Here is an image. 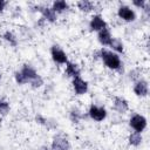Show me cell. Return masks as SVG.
Masks as SVG:
<instances>
[{
	"instance_id": "16",
	"label": "cell",
	"mask_w": 150,
	"mask_h": 150,
	"mask_svg": "<svg viewBox=\"0 0 150 150\" xmlns=\"http://www.w3.org/2000/svg\"><path fill=\"white\" fill-rule=\"evenodd\" d=\"M94 2L93 1H88V0H81L77 2V7L79 9H81L82 12H89L94 8Z\"/></svg>"
},
{
	"instance_id": "2",
	"label": "cell",
	"mask_w": 150,
	"mask_h": 150,
	"mask_svg": "<svg viewBox=\"0 0 150 150\" xmlns=\"http://www.w3.org/2000/svg\"><path fill=\"white\" fill-rule=\"evenodd\" d=\"M100 56L101 59L103 60L104 64L110 68V69H114V70H118L122 66L121 63V59L120 56L116 54V53H112L110 50H107V49H102L100 52Z\"/></svg>"
},
{
	"instance_id": "25",
	"label": "cell",
	"mask_w": 150,
	"mask_h": 150,
	"mask_svg": "<svg viewBox=\"0 0 150 150\" xmlns=\"http://www.w3.org/2000/svg\"><path fill=\"white\" fill-rule=\"evenodd\" d=\"M40 150H49V148H47V146H41Z\"/></svg>"
},
{
	"instance_id": "21",
	"label": "cell",
	"mask_w": 150,
	"mask_h": 150,
	"mask_svg": "<svg viewBox=\"0 0 150 150\" xmlns=\"http://www.w3.org/2000/svg\"><path fill=\"white\" fill-rule=\"evenodd\" d=\"M9 111V104L6 101H0V114L6 115Z\"/></svg>"
},
{
	"instance_id": "13",
	"label": "cell",
	"mask_w": 150,
	"mask_h": 150,
	"mask_svg": "<svg viewBox=\"0 0 150 150\" xmlns=\"http://www.w3.org/2000/svg\"><path fill=\"white\" fill-rule=\"evenodd\" d=\"M97 38H98L100 43L103 45V46H109L110 42H111V40H112L111 34H110V32H109L108 28H103L102 30H100Z\"/></svg>"
},
{
	"instance_id": "11",
	"label": "cell",
	"mask_w": 150,
	"mask_h": 150,
	"mask_svg": "<svg viewBox=\"0 0 150 150\" xmlns=\"http://www.w3.org/2000/svg\"><path fill=\"white\" fill-rule=\"evenodd\" d=\"M114 109L120 114H124L129 109L128 102L123 97H115V100H114Z\"/></svg>"
},
{
	"instance_id": "10",
	"label": "cell",
	"mask_w": 150,
	"mask_h": 150,
	"mask_svg": "<svg viewBox=\"0 0 150 150\" xmlns=\"http://www.w3.org/2000/svg\"><path fill=\"white\" fill-rule=\"evenodd\" d=\"M134 93L137 96H146L149 93L148 82L145 80H138L134 86Z\"/></svg>"
},
{
	"instance_id": "20",
	"label": "cell",
	"mask_w": 150,
	"mask_h": 150,
	"mask_svg": "<svg viewBox=\"0 0 150 150\" xmlns=\"http://www.w3.org/2000/svg\"><path fill=\"white\" fill-rule=\"evenodd\" d=\"M81 117H82V114H81V112H80L77 109H74V110H71V112H70V120H71L74 123L79 122Z\"/></svg>"
},
{
	"instance_id": "22",
	"label": "cell",
	"mask_w": 150,
	"mask_h": 150,
	"mask_svg": "<svg viewBox=\"0 0 150 150\" xmlns=\"http://www.w3.org/2000/svg\"><path fill=\"white\" fill-rule=\"evenodd\" d=\"M30 84H32L33 88H39V87H41V86L43 84V80H42V77L39 75L36 79H34V80L30 82Z\"/></svg>"
},
{
	"instance_id": "19",
	"label": "cell",
	"mask_w": 150,
	"mask_h": 150,
	"mask_svg": "<svg viewBox=\"0 0 150 150\" xmlns=\"http://www.w3.org/2000/svg\"><path fill=\"white\" fill-rule=\"evenodd\" d=\"M4 39H5L6 41H8L11 46H16V43H18V40H16L15 35H14L12 32H6V33L4 34Z\"/></svg>"
},
{
	"instance_id": "14",
	"label": "cell",
	"mask_w": 150,
	"mask_h": 150,
	"mask_svg": "<svg viewBox=\"0 0 150 150\" xmlns=\"http://www.w3.org/2000/svg\"><path fill=\"white\" fill-rule=\"evenodd\" d=\"M66 75L69 77H77L80 76V68L76 63L73 62H67L66 63Z\"/></svg>"
},
{
	"instance_id": "9",
	"label": "cell",
	"mask_w": 150,
	"mask_h": 150,
	"mask_svg": "<svg viewBox=\"0 0 150 150\" xmlns=\"http://www.w3.org/2000/svg\"><path fill=\"white\" fill-rule=\"evenodd\" d=\"M89 27L91 30H102L103 28H107V23L105 21L102 19L101 15H94L90 20V23H89Z\"/></svg>"
},
{
	"instance_id": "18",
	"label": "cell",
	"mask_w": 150,
	"mask_h": 150,
	"mask_svg": "<svg viewBox=\"0 0 150 150\" xmlns=\"http://www.w3.org/2000/svg\"><path fill=\"white\" fill-rule=\"evenodd\" d=\"M109 46H110L114 50H116V52H118V53L123 52V43H122V41L118 40V39H112Z\"/></svg>"
},
{
	"instance_id": "17",
	"label": "cell",
	"mask_w": 150,
	"mask_h": 150,
	"mask_svg": "<svg viewBox=\"0 0 150 150\" xmlns=\"http://www.w3.org/2000/svg\"><path fill=\"white\" fill-rule=\"evenodd\" d=\"M129 143L131 144V145H134V146H138L141 143H142V135H141V132H132V134H130V136H129Z\"/></svg>"
},
{
	"instance_id": "8",
	"label": "cell",
	"mask_w": 150,
	"mask_h": 150,
	"mask_svg": "<svg viewBox=\"0 0 150 150\" xmlns=\"http://www.w3.org/2000/svg\"><path fill=\"white\" fill-rule=\"evenodd\" d=\"M117 15H118L121 19L125 20V21H134L135 18H136L135 12H134L130 7H128V6H121V7L118 8Z\"/></svg>"
},
{
	"instance_id": "12",
	"label": "cell",
	"mask_w": 150,
	"mask_h": 150,
	"mask_svg": "<svg viewBox=\"0 0 150 150\" xmlns=\"http://www.w3.org/2000/svg\"><path fill=\"white\" fill-rule=\"evenodd\" d=\"M36 8H39V11L42 13L45 20H47L49 22L56 21V13L52 8H49V7H41V6H38Z\"/></svg>"
},
{
	"instance_id": "24",
	"label": "cell",
	"mask_w": 150,
	"mask_h": 150,
	"mask_svg": "<svg viewBox=\"0 0 150 150\" xmlns=\"http://www.w3.org/2000/svg\"><path fill=\"white\" fill-rule=\"evenodd\" d=\"M5 6H6V1H2V0H0V12L5 8Z\"/></svg>"
},
{
	"instance_id": "15",
	"label": "cell",
	"mask_w": 150,
	"mask_h": 150,
	"mask_svg": "<svg viewBox=\"0 0 150 150\" xmlns=\"http://www.w3.org/2000/svg\"><path fill=\"white\" fill-rule=\"evenodd\" d=\"M68 8H69L68 4H67L66 1H63V0L54 1V2H53V7H52V9H53L55 13H62V12L67 11Z\"/></svg>"
},
{
	"instance_id": "1",
	"label": "cell",
	"mask_w": 150,
	"mask_h": 150,
	"mask_svg": "<svg viewBox=\"0 0 150 150\" xmlns=\"http://www.w3.org/2000/svg\"><path fill=\"white\" fill-rule=\"evenodd\" d=\"M38 76H39V74L35 71V69L33 67H30L29 64H25L20 71L15 73V81L19 84H25L28 82L30 83Z\"/></svg>"
},
{
	"instance_id": "23",
	"label": "cell",
	"mask_w": 150,
	"mask_h": 150,
	"mask_svg": "<svg viewBox=\"0 0 150 150\" xmlns=\"http://www.w3.org/2000/svg\"><path fill=\"white\" fill-rule=\"evenodd\" d=\"M132 4L137 7H139V8H145V5H146V2L144 0H134Z\"/></svg>"
},
{
	"instance_id": "3",
	"label": "cell",
	"mask_w": 150,
	"mask_h": 150,
	"mask_svg": "<svg viewBox=\"0 0 150 150\" xmlns=\"http://www.w3.org/2000/svg\"><path fill=\"white\" fill-rule=\"evenodd\" d=\"M130 127L136 131V132H142L145 127H146V120L144 116L142 115H134L131 118H130Z\"/></svg>"
},
{
	"instance_id": "5",
	"label": "cell",
	"mask_w": 150,
	"mask_h": 150,
	"mask_svg": "<svg viewBox=\"0 0 150 150\" xmlns=\"http://www.w3.org/2000/svg\"><path fill=\"white\" fill-rule=\"evenodd\" d=\"M88 114H89V116H90L94 121H97V122L103 121V120L105 118V116H107V111H105L104 108L97 107V105H94V104L90 105Z\"/></svg>"
},
{
	"instance_id": "26",
	"label": "cell",
	"mask_w": 150,
	"mask_h": 150,
	"mask_svg": "<svg viewBox=\"0 0 150 150\" xmlns=\"http://www.w3.org/2000/svg\"><path fill=\"white\" fill-rule=\"evenodd\" d=\"M0 80H1V74H0Z\"/></svg>"
},
{
	"instance_id": "4",
	"label": "cell",
	"mask_w": 150,
	"mask_h": 150,
	"mask_svg": "<svg viewBox=\"0 0 150 150\" xmlns=\"http://www.w3.org/2000/svg\"><path fill=\"white\" fill-rule=\"evenodd\" d=\"M52 150H70L69 141L62 135L55 136L52 143Z\"/></svg>"
},
{
	"instance_id": "7",
	"label": "cell",
	"mask_w": 150,
	"mask_h": 150,
	"mask_svg": "<svg viewBox=\"0 0 150 150\" xmlns=\"http://www.w3.org/2000/svg\"><path fill=\"white\" fill-rule=\"evenodd\" d=\"M73 88H74V91L77 95H82V94L87 93V90H88V83L84 80H82L80 76H77V77H74L73 79Z\"/></svg>"
},
{
	"instance_id": "6",
	"label": "cell",
	"mask_w": 150,
	"mask_h": 150,
	"mask_svg": "<svg viewBox=\"0 0 150 150\" xmlns=\"http://www.w3.org/2000/svg\"><path fill=\"white\" fill-rule=\"evenodd\" d=\"M50 54H52L53 60H54L56 63L63 64V63H67V62H68L66 53H64L59 46H53L52 49H50Z\"/></svg>"
}]
</instances>
